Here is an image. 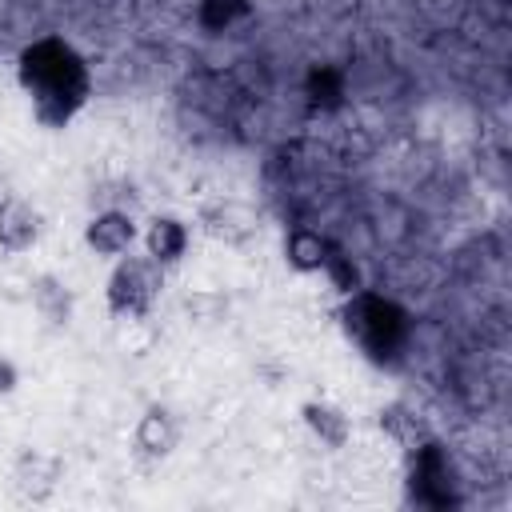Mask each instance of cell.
Here are the masks:
<instances>
[{"mask_svg": "<svg viewBox=\"0 0 512 512\" xmlns=\"http://www.w3.org/2000/svg\"><path fill=\"white\" fill-rule=\"evenodd\" d=\"M16 80L28 96L32 120L48 132L68 128L92 96V72L64 36H36L24 44L16 56Z\"/></svg>", "mask_w": 512, "mask_h": 512, "instance_id": "cell-1", "label": "cell"}, {"mask_svg": "<svg viewBox=\"0 0 512 512\" xmlns=\"http://www.w3.org/2000/svg\"><path fill=\"white\" fill-rule=\"evenodd\" d=\"M340 328L368 360L392 364L412 336V316L396 300L368 292V288H356L340 308Z\"/></svg>", "mask_w": 512, "mask_h": 512, "instance_id": "cell-2", "label": "cell"}, {"mask_svg": "<svg viewBox=\"0 0 512 512\" xmlns=\"http://www.w3.org/2000/svg\"><path fill=\"white\" fill-rule=\"evenodd\" d=\"M164 272L148 252H124L104 284V304L116 320H148L164 292Z\"/></svg>", "mask_w": 512, "mask_h": 512, "instance_id": "cell-3", "label": "cell"}, {"mask_svg": "<svg viewBox=\"0 0 512 512\" xmlns=\"http://www.w3.org/2000/svg\"><path fill=\"white\" fill-rule=\"evenodd\" d=\"M408 480H412V500L428 508H448L456 504V468L452 456L428 436L416 448H408Z\"/></svg>", "mask_w": 512, "mask_h": 512, "instance_id": "cell-4", "label": "cell"}, {"mask_svg": "<svg viewBox=\"0 0 512 512\" xmlns=\"http://www.w3.org/2000/svg\"><path fill=\"white\" fill-rule=\"evenodd\" d=\"M180 436H184L180 416H176L168 404H148V408L140 412V420H136L132 452H136V460H144V464H160V460H168V456L180 448Z\"/></svg>", "mask_w": 512, "mask_h": 512, "instance_id": "cell-5", "label": "cell"}, {"mask_svg": "<svg viewBox=\"0 0 512 512\" xmlns=\"http://www.w3.org/2000/svg\"><path fill=\"white\" fill-rule=\"evenodd\" d=\"M140 240V224L132 212L124 208H100L88 224H84V244L92 256H104V260H120L124 252H132Z\"/></svg>", "mask_w": 512, "mask_h": 512, "instance_id": "cell-6", "label": "cell"}, {"mask_svg": "<svg viewBox=\"0 0 512 512\" xmlns=\"http://www.w3.org/2000/svg\"><path fill=\"white\" fill-rule=\"evenodd\" d=\"M60 480H64V460L52 456V452L24 448L12 460V488H16L20 500L44 504V500H52V492L60 488Z\"/></svg>", "mask_w": 512, "mask_h": 512, "instance_id": "cell-7", "label": "cell"}, {"mask_svg": "<svg viewBox=\"0 0 512 512\" xmlns=\"http://www.w3.org/2000/svg\"><path fill=\"white\" fill-rule=\"evenodd\" d=\"M44 236V216L32 200L24 196H0V252L4 256H24L36 248Z\"/></svg>", "mask_w": 512, "mask_h": 512, "instance_id": "cell-8", "label": "cell"}, {"mask_svg": "<svg viewBox=\"0 0 512 512\" xmlns=\"http://www.w3.org/2000/svg\"><path fill=\"white\" fill-rule=\"evenodd\" d=\"M140 240H144V252H148L160 268H176V264L188 256L192 228H188L180 216H152L148 228L140 232Z\"/></svg>", "mask_w": 512, "mask_h": 512, "instance_id": "cell-9", "label": "cell"}, {"mask_svg": "<svg viewBox=\"0 0 512 512\" xmlns=\"http://www.w3.org/2000/svg\"><path fill=\"white\" fill-rule=\"evenodd\" d=\"M300 420L312 432V440L320 448H328V452H340L352 440V416L332 400H304L300 404Z\"/></svg>", "mask_w": 512, "mask_h": 512, "instance_id": "cell-10", "label": "cell"}, {"mask_svg": "<svg viewBox=\"0 0 512 512\" xmlns=\"http://www.w3.org/2000/svg\"><path fill=\"white\" fill-rule=\"evenodd\" d=\"M32 308H36V316H40L48 328L60 332V328L72 324L76 296H72V288H68L64 276H56V272H40V276H32Z\"/></svg>", "mask_w": 512, "mask_h": 512, "instance_id": "cell-11", "label": "cell"}, {"mask_svg": "<svg viewBox=\"0 0 512 512\" xmlns=\"http://www.w3.org/2000/svg\"><path fill=\"white\" fill-rule=\"evenodd\" d=\"M328 252H332V240H328L320 228H312V224H296V228L284 236V260H288V268L300 272V276L320 272L324 260H328Z\"/></svg>", "mask_w": 512, "mask_h": 512, "instance_id": "cell-12", "label": "cell"}, {"mask_svg": "<svg viewBox=\"0 0 512 512\" xmlns=\"http://www.w3.org/2000/svg\"><path fill=\"white\" fill-rule=\"evenodd\" d=\"M380 428H384L396 444H404V448H416L420 440L432 436V432L424 428V416H420L416 408H408V404H388V408H380Z\"/></svg>", "mask_w": 512, "mask_h": 512, "instance_id": "cell-13", "label": "cell"}, {"mask_svg": "<svg viewBox=\"0 0 512 512\" xmlns=\"http://www.w3.org/2000/svg\"><path fill=\"white\" fill-rule=\"evenodd\" d=\"M184 312H188V320H196L200 328H212V324H220V320L228 316V296H224L220 288H192V292L184 296Z\"/></svg>", "mask_w": 512, "mask_h": 512, "instance_id": "cell-14", "label": "cell"}, {"mask_svg": "<svg viewBox=\"0 0 512 512\" xmlns=\"http://www.w3.org/2000/svg\"><path fill=\"white\" fill-rule=\"evenodd\" d=\"M328 280H332V288L336 292H344V296H352L356 288H364V276H360V264L344 252V248H336L332 244V252H328V260H324V268H320Z\"/></svg>", "mask_w": 512, "mask_h": 512, "instance_id": "cell-15", "label": "cell"}, {"mask_svg": "<svg viewBox=\"0 0 512 512\" xmlns=\"http://www.w3.org/2000/svg\"><path fill=\"white\" fill-rule=\"evenodd\" d=\"M248 12H252L248 0H204V4H200V24H204L208 32H224V28H232L236 20H244Z\"/></svg>", "mask_w": 512, "mask_h": 512, "instance_id": "cell-16", "label": "cell"}, {"mask_svg": "<svg viewBox=\"0 0 512 512\" xmlns=\"http://www.w3.org/2000/svg\"><path fill=\"white\" fill-rule=\"evenodd\" d=\"M16 388H20V364L8 352H0V396H12Z\"/></svg>", "mask_w": 512, "mask_h": 512, "instance_id": "cell-17", "label": "cell"}]
</instances>
